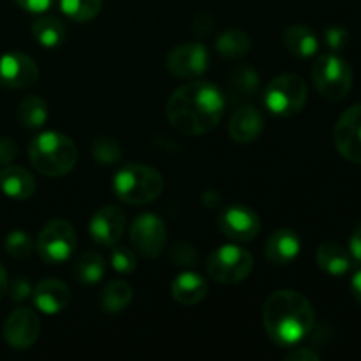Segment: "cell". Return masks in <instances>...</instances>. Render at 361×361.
I'll list each match as a JSON object with an SVG mask.
<instances>
[{
	"instance_id": "obj_1",
	"label": "cell",
	"mask_w": 361,
	"mask_h": 361,
	"mask_svg": "<svg viewBox=\"0 0 361 361\" xmlns=\"http://www.w3.org/2000/svg\"><path fill=\"white\" fill-rule=\"evenodd\" d=\"M226 99L217 85L194 80L176 88L166 106V116L178 133L201 136L219 126Z\"/></svg>"
},
{
	"instance_id": "obj_2",
	"label": "cell",
	"mask_w": 361,
	"mask_h": 361,
	"mask_svg": "<svg viewBox=\"0 0 361 361\" xmlns=\"http://www.w3.org/2000/svg\"><path fill=\"white\" fill-rule=\"evenodd\" d=\"M316 323L312 303L302 293L281 289L271 293L263 305V326L279 348L291 349L305 341Z\"/></svg>"
},
{
	"instance_id": "obj_3",
	"label": "cell",
	"mask_w": 361,
	"mask_h": 361,
	"mask_svg": "<svg viewBox=\"0 0 361 361\" xmlns=\"http://www.w3.org/2000/svg\"><path fill=\"white\" fill-rule=\"evenodd\" d=\"M28 159L41 175L60 178L74 169L78 161L76 143L69 136L48 130L35 136L28 145Z\"/></svg>"
},
{
	"instance_id": "obj_4",
	"label": "cell",
	"mask_w": 361,
	"mask_h": 361,
	"mask_svg": "<svg viewBox=\"0 0 361 361\" xmlns=\"http://www.w3.org/2000/svg\"><path fill=\"white\" fill-rule=\"evenodd\" d=\"M164 189V178L161 173L152 166L136 164L130 162L123 168L118 169V173L113 178V190L116 197L126 204H148L157 200Z\"/></svg>"
},
{
	"instance_id": "obj_5",
	"label": "cell",
	"mask_w": 361,
	"mask_h": 361,
	"mask_svg": "<svg viewBox=\"0 0 361 361\" xmlns=\"http://www.w3.org/2000/svg\"><path fill=\"white\" fill-rule=\"evenodd\" d=\"M307 99H309V88L305 80L293 73L275 76L267 85L263 95V102L268 111L282 118L298 115L305 108Z\"/></svg>"
},
{
	"instance_id": "obj_6",
	"label": "cell",
	"mask_w": 361,
	"mask_h": 361,
	"mask_svg": "<svg viewBox=\"0 0 361 361\" xmlns=\"http://www.w3.org/2000/svg\"><path fill=\"white\" fill-rule=\"evenodd\" d=\"M312 81L321 97L331 102L342 101L351 92L353 69L337 53H324L314 62Z\"/></svg>"
},
{
	"instance_id": "obj_7",
	"label": "cell",
	"mask_w": 361,
	"mask_h": 361,
	"mask_svg": "<svg viewBox=\"0 0 361 361\" xmlns=\"http://www.w3.org/2000/svg\"><path fill=\"white\" fill-rule=\"evenodd\" d=\"M252 268V254L236 243L219 247L210 254L207 263L208 275L215 282L224 286H235L243 282L250 275Z\"/></svg>"
},
{
	"instance_id": "obj_8",
	"label": "cell",
	"mask_w": 361,
	"mask_h": 361,
	"mask_svg": "<svg viewBox=\"0 0 361 361\" xmlns=\"http://www.w3.org/2000/svg\"><path fill=\"white\" fill-rule=\"evenodd\" d=\"M76 231L66 219H53L41 229L37 238L39 257L46 264H62L76 249Z\"/></svg>"
},
{
	"instance_id": "obj_9",
	"label": "cell",
	"mask_w": 361,
	"mask_h": 361,
	"mask_svg": "<svg viewBox=\"0 0 361 361\" xmlns=\"http://www.w3.org/2000/svg\"><path fill=\"white\" fill-rule=\"evenodd\" d=\"M130 243L143 257H159L168 243V228L155 214H141L130 226Z\"/></svg>"
},
{
	"instance_id": "obj_10",
	"label": "cell",
	"mask_w": 361,
	"mask_h": 361,
	"mask_svg": "<svg viewBox=\"0 0 361 361\" xmlns=\"http://www.w3.org/2000/svg\"><path fill=\"white\" fill-rule=\"evenodd\" d=\"M219 229L233 242H250L261 231L259 215L245 204H231L219 215Z\"/></svg>"
},
{
	"instance_id": "obj_11",
	"label": "cell",
	"mask_w": 361,
	"mask_h": 361,
	"mask_svg": "<svg viewBox=\"0 0 361 361\" xmlns=\"http://www.w3.org/2000/svg\"><path fill=\"white\" fill-rule=\"evenodd\" d=\"M208 63H210V56H208L207 48L200 42H183V44L175 46L166 59V67L169 73L183 80L201 76L208 69Z\"/></svg>"
},
{
	"instance_id": "obj_12",
	"label": "cell",
	"mask_w": 361,
	"mask_h": 361,
	"mask_svg": "<svg viewBox=\"0 0 361 361\" xmlns=\"http://www.w3.org/2000/svg\"><path fill=\"white\" fill-rule=\"evenodd\" d=\"M39 334H41V321L37 314L28 307L13 310L4 324V338L7 345L18 351L32 348L37 342Z\"/></svg>"
},
{
	"instance_id": "obj_13",
	"label": "cell",
	"mask_w": 361,
	"mask_h": 361,
	"mask_svg": "<svg viewBox=\"0 0 361 361\" xmlns=\"http://www.w3.org/2000/svg\"><path fill=\"white\" fill-rule=\"evenodd\" d=\"M334 141L342 157L361 164V104L351 106L342 113L335 126Z\"/></svg>"
},
{
	"instance_id": "obj_14",
	"label": "cell",
	"mask_w": 361,
	"mask_h": 361,
	"mask_svg": "<svg viewBox=\"0 0 361 361\" xmlns=\"http://www.w3.org/2000/svg\"><path fill=\"white\" fill-rule=\"evenodd\" d=\"M39 67L34 60L21 51H7L0 56V85L14 90L35 85Z\"/></svg>"
},
{
	"instance_id": "obj_15",
	"label": "cell",
	"mask_w": 361,
	"mask_h": 361,
	"mask_svg": "<svg viewBox=\"0 0 361 361\" xmlns=\"http://www.w3.org/2000/svg\"><path fill=\"white\" fill-rule=\"evenodd\" d=\"M90 236L97 245L115 247L120 242L126 229V214L120 207L109 204V207L99 208L90 221Z\"/></svg>"
},
{
	"instance_id": "obj_16",
	"label": "cell",
	"mask_w": 361,
	"mask_h": 361,
	"mask_svg": "<svg viewBox=\"0 0 361 361\" xmlns=\"http://www.w3.org/2000/svg\"><path fill=\"white\" fill-rule=\"evenodd\" d=\"M300 250H302V240L298 233L288 228L271 231L264 242V257L275 267H286L293 263L298 257Z\"/></svg>"
},
{
	"instance_id": "obj_17",
	"label": "cell",
	"mask_w": 361,
	"mask_h": 361,
	"mask_svg": "<svg viewBox=\"0 0 361 361\" xmlns=\"http://www.w3.org/2000/svg\"><path fill=\"white\" fill-rule=\"evenodd\" d=\"M263 115L254 106H242V108L236 109L228 126V133L231 140L242 145L256 141L263 133Z\"/></svg>"
},
{
	"instance_id": "obj_18",
	"label": "cell",
	"mask_w": 361,
	"mask_h": 361,
	"mask_svg": "<svg viewBox=\"0 0 361 361\" xmlns=\"http://www.w3.org/2000/svg\"><path fill=\"white\" fill-rule=\"evenodd\" d=\"M32 298L41 312L56 314L69 305L71 291L59 279H44L32 289Z\"/></svg>"
},
{
	"instance_id": "obj_19",
	"label": "cell",
	"mask_w": 361,
	"mask_h": 361,
	"mask_svg": "<svg viewBox=\"0 0 361 361\" xmlns=\"http://www.w3.org/2000/svg\"><path fill=\"white\" fill-rule=\"evenodd\" d=\"M37 183L34 175L21 166H4L0 171V190L13 200H28L35 194Z\"/></svg>"
},
{
	"instance_id": "obj_20",
	"label": "cell",
	"mask_w": 361,
	"mask_h": 361,
	"mask_svg": "<svg viewBox=\"0 0 361 361\" xmlns=\"http://www.w3.org/2000/svg\"><path fill=\"white\" fill-rule=\"evenodd\" d=\"M316 261L317 267L331 277H344L351 271L353 263H355L349 249H345L338 242L321 243L316 252Z\"/></svg>"
},
{
	"instance_id": "obj_21",
	"label": "cell",
	"mask_w": 361,
	"mask_h": 361,
	"mask_svg": "<svg viewBox=\"0 0 361 361\" xmlns=\"http://www.w3.org/2000/svg\"><path fill=\"white\" fill-rule=\"evenodd\" d=\"M171 295L182 305H197L208 295L207 279L194 271H183L173 281Z\"/></svg>"
},
{
	"instance_id": "obj_22",
	"label": "cell",
	"mask_w": 361,
	"mask_h": 361,
	"mask_svg": "<svg viewBox=\"0 0 361 361\" xmlns=\"http://www.w3.org/2000/svg\"><path fill=\"white\" fill-rule=\"evenodd\" d=\"M284 46L289 53L300 59H310L319 51V39L305 25H291L284 32Z\"/></svg>"
},
{
	"instance_id": "obj_23",
	"label": "cell",
	"mask_w": 361,
	"mask_h": 361,
	"mask_svg": "<svg viewBox=\"0 0 361 361\" xmlns=\"http://www.w3.org/2000/svg\"><path fill=\"white\" fill-rule=\"evenodd\" d=\"M259 90V76L256 71L249 66H240L229 76L228 94L231 95L233 101H249Z\"/></svg>"
},
{
	"instance_id": "obj_24",
	"label": "cell",
	"mask_w": 361,
	"mask_h": 361,
	"mask_svg": "<svg viewBox=\"0 0 361 361\" xmlns=\"http://www.w3.org/2000/svg\"><path fill=\"white\" fill-rule=\"evenodd\" d=\"M252 48V39L247 32L231 28V30L222 32L215 41V49L224 59H240L245 56Z\"/></svg>"
},
{
	"instance_id": "obj_25",
	"label": "cell",
	"mask_w": 361,
	"mask_h": 361,
	"mask_svg": "<svg viewBox=\"0 0 361 361\" xmlns=\"http://www.w3.org/2000/svg\"><path fill=\"white\" fill-rule=\"evenodd\" d=\"M73 271L76 281L81 284H97L106 274V261L99 252L88 250L78 257Z\"/></svg>"
},
{
	"instance_id": "obj_26",
	"label": "cell",
	"mask_w": 361,
	"mask_h": 361,
	"mask_svg": "<svg viewBox=\"0 0 361 361\" xmlns=\"http://www.w3.org/2000/svg\"><path fill=\"white\" fill-rule=\"evenodd\" d=\"M32 34L35 41L44 48H56L66 41V27L62 21L55 16H42L37 18L32 25Z\"/></svg>"
},
{
	"instance_id": "obj_27",
	"label": "cell",
	"mask_w": 361,
	"mask_h": 361,
	"mask_svg": "<svg viewBox=\"0 0 361 361\" xmlns=\"http://www.w3.org/2000/svg\"><path fill=\"white\" fill-rule=\"evenodd\" d=\"M134 291L130 288V284H127L126 281H111L104 288L101 296V305L104 312L116 314L122 312L123 309L130 305L133 302Z\"/></svg>"
},
{
	"instance_id": "obj_28",
	"label": "cell",
	"mask_w": 361,
	"mask_h": 361,
	"mask_svg": "<svg viewBox=\"0 0 361 361\" xmlns=\"http://www.w3.org/2000/svg\"><path fill=\"white\" fill-rule=\"evenodd\" d=\"M18 120L27 129H39L48 120V104L39 95H27L18 108Z\"/></svg>"
},
{
	"instance_id": "obj_29",
	"label": "cell",
	"mask_w": 361,
	"mask_h": 361,
	"mask_svg": "<svg viewBox=\"0 0 361 361\" xmlns=\"http://www.w3.org/2000/svg\"><path fill=\"white\" fill-rule=\"evenodd\" d=\"M60 9L78 23L92 21L102 9V0H60Z\"/></svg>"
},
{
	"instance_id": "obj_30",
	"label": "cell",
	"mask_w": 361,
	"mask_h": 361,
	"mask_svg": "<svg viewBox=\"0 0 361 361\" xmlns=\"http://www.w3.org/2000/svg\"><path fill=\"white\" fill-rule=\"evenodd\" d=\"M92 155L102 166H113L122 159V147L118 141L109 136H101L94 141Z\"/></svg>"
},
{
	"instance_id": "obj_31",
	"label": "cell",
	"mask_w": 361,
	"mask_h": 361,
	"mask_svg": "<svg viewBox=\"0 0 361 361\" xmlns=\"http://www.w3.org/2000/svg\"><path fill=\"white\" fill-rule=\"evenodd\" d=\"M4 247H6V252L9 254V256L16 257V259H25V257L30 256L32 250H34V242H32L30 235H28L27 231L16 229V231L7 235Z\"/></svg>"
},
{
	"instance_id": "obj_32",
	"label": "cell",
	"mask_w": 361,
	"mask_h": 361,
	"mask_svg": "<svg viewBox=\"0 0 361 361\" xmlns=\"http://www.w3.org/2000/svg\"><path fill=\"white\" fill-rule=\"evenodd\" d=\"M169 257H171L173 264L182 268L196 267L197 259H200V257H197L196 247H194L190 242H185V240L176 242L175 245L171 247V250H169Z\"/></svg>"
},
{
	"instance_id": "obj_33",
	"label": "cell",
	"mask_w": 361,
	"mask_h": 361,
	"mask_svg": "<svg viewBox=\"0 0 361 361\" xmlns=\"http://www.w3.org/2000/svg\"><path fill=\"white\" fill-rule=\"evenodd\" d=\"M111 267L115 268L118 274H133L137 267L136 256L133 250L126 249V247H111Z\"/></svg>"
},
{
	"instance_id": "obj_34",
	"label": "cell",
	"mask_w": 361,
	"mask_h": 361,
	"mask_svg": "<svg viewBox=\"0 0 361 361\" xmlns=\"http://www.w3.org/2000/svg\"><path fill=\"white\" fill-rule=\"evenodd\" d=\"M324 42H326L328 48L331 49V53L342 51L349 42L348 30L342 27L326 28V30H324Z\"/></svg>"
},
{
	"instance_id": "obj_35",
	"label": "cell",
	"mask_w": 361,
	"mask_h": 361,
	"mask_svg": "<svg viewBox=\"0 0 361 361\" xmlns=\"http://www.w3.org/2000/svg\"><path fill=\"white\" fill-rule=\"evenodd\" d=\"M7 293H9L13 302L20 303L32 295V286L25 277H16L9 282V286H7Z\"/></svg>"
},
{
	"instance_id": "obj_36",
	"label": "cell",
	"mask_w": 361,
	"mask_h": 361,
	"mask_svg": "<svg viewBox=\"0 0 361 361\" xmlns=\"http://www.w3.org/2000/svg\"><path fill=\"white\" fill-rule=\"evenodd\" d=\"M18 147L9 137H0V166H9L16 159Z\"/></svg>"
},
{
	"instance_id": "obj_37",
	"label": "cell",
	"mask_w": 361,
	"mask_h": 361,
	"mask_svg": "<svg viewBox=\"0 0 361 361\" xmlns=\"http://www.w3.org/2000/svg\"><path fill=\"white\" fill-rule=\"evenodd\" d=\"M214 18H212L210 13H200L196 14V18H194V23H192V28L196 34L200 35H204V34H210L212 30H214Z\"/></svg>"
},
{
	"instance_id": "obj_38",
	"label": "cell",
	"mask_w": 361,
	"mask_h": 361,
	"mask_svg": "<svg viewBox=\"0 0 361 361\" xmlns=\"http://www.w3.org/2000/svg\"><path fill=\"white\" fill-rule=\"evenodd\" d=\"M286 360L288 361H317L321 360V356L317 355L316 351H312L310 348H291V351L286 355Z\"/></svg>"
},
{
	"instance_id": "obj_39",
	"label": "cell",
	"mask_w": 361,
	"mask_h": 361,
	"mask_svg": "<svg viewBox=\"0 0 361 361\" xmlns=\"http://www.w3.org/2000/svg\"><path fill=\"white\" fill-rule=\"evenodd\" d=\"M21 9L30 11V13H44L53 6L55 0H14Z\"/></svg>"
},
{
	"instance_id": "obj_40",
	"label": "cell",
	"mask_w": 361,
	"mask_h": 361,
	"mask_svg": "<svg viewBox=\"0 0 361 361\" xmlns=\"http://www.w3.org/2000/svg\"><path fill=\"white\" fill-rule=\"evenodd\" d=\"M349 252H351L355 263L361 264V222L356 226V229L351 235V240H349Z\"/></svg>"
},
{
	"instance_id": "obj_41",
	"label": "cell",
	"mask_w": 361,
	"mask_h": 361,
	"mask_svg": "<svg viewBox=\"0 0 361 361\" xmlns=\"http://www.w3.org/2000/svg\"><path fill=\"white\" fill-rule=\"evenodd\" d=\"M351 289H353V295H355L356 302H358L360 307H361V268L358 271H356L355 275H353Z\"/></svg>"
},
{
	"instance_id": "obj_42",
	"label": "cell",
	"mask_w": 361,
	"mask_h": 361,
	"mask_svg": "<svg viewBox=\"0 0 361 361\" xmlns=\"http://www.w3.org/2000/svg\"><path fill=\"white\" fill-rule=\"evenodd\" d=\"M203 203L207 204L208 208H215L221 203V197H219V194L214 192V190H207V192L203 194Z\"/></svg>"
},
{
	"instance_id": "obj_43",
	"label": "cell",
	"mask_w": 361,
	"mask_h": 361,
	"mask_svg": "<svg viewBox=\"0 0 361 361\" xmlns=\"http://www.w3.org/2000/svg\"><path fill=\"white\" fill-rule=\"evenodd\" d=\"M7 286H9V277H7V271L4 268V264L0 263V300L4 298V295L7 293Z\"/></svg>"
}]
</instances>
